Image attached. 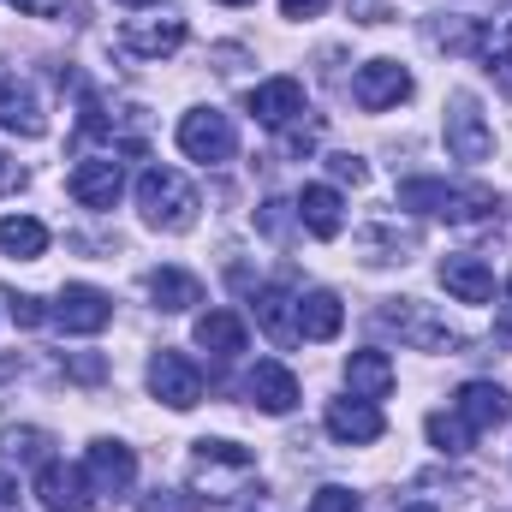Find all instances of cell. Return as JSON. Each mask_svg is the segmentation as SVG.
Listing matches in <instances>:
<instances>
[{"label":"cell","instance_id":"obj_3","mask_svg":"<svg viewBox=\"0 0 512 512\" xmlns=\"http://www.w3.org/2000/svg\"><path fill=\"white\" fill-rule=\"evenodd\" d=\"M251 477H256V453L251 447H233V441H197V453H191V483H197V495L233 501Z\"/></svg>","mask_w":512,"mask_h":512},{"label":"cell","instance_id":"obj_27","mask_svg":"<svg viewBox=\"0 0 512 512\" xmlns=\"http://www.w3.org/2000/svg\"><path fill=\"white\" fill-rule=\"evenodd\" d=\"M429 441H435L441 453H465V447H471L477 435H471V429L459 423V411H453V417H447V411H435V417H429Z\"/></svg>","mask_w":512,"mask_h":512},{"label":"cell","instance_id":"obj_18","mask_svg":"<svg viewBox=\"0 0 512 512\" xmlns=\"http://www.w3.org/2000/svg\"><path fill=\"white\" fill-rule=\"evenodd\" d=\"M441 286L459 298V304H489L495 298V274L483 268V256H441Z\"/></svg>","mask_w":512,"mask_h":512},{"label":"cell","instance_id":"obj_43","mask_svg":"<svg viewBox=\"0 0 512 512\" xmlns=\"http://www.w3.org/2000/svg\"><path fill=\"white\" fill-rule=\"evenodd\" d=\"M221 6H251V0H221Z\"/></svg>","mask_w":512,"mask_h":512},{"label":"cell","instance_id":"obj_20","mask_svg":"<svg viewBox=\"0 0 512 512\" xmlns=\"http://www.w3.org/2000/svg\"><path fill=\"white\" fill-rule=\"evenodd\" d=\"M185 42V18H161V24H126L120 30V48L137 60H161V54H179Z\"/></svg>","mask_w":512,"mask_h":512},{"label":"cell","instance_id":"obj_21","mask_svg":"<svg viewBox=\"0 0 512 512\" xmlns=\"http://www.w3.org/2000/svg\"><path fill=\"white\" fill-rule=\"evenodd\" d=\"M346 387H352V399H387L393 393V358L387 352H352L346 358Z\"/></svg>","mask_w":512,"mask_h":512},{"label":"cell","instance_id":"obj_13","mask_svg":"<svg viewBox=\"0 0 512 512\" xmlns=\"http://www.w3.org/2000/svg\"><path fill=\"white\" fill-rule=\"evenodd\" d=\"M382 322H387V328H399V334H405L417 352H453V346H459V334H453L447 322H429L417 298H399V304H387Z\"/></svg>","mask_w":512,"mask_h":512},{"label":"cell","instance_id":"obj_17","mask_svg":"<svg viewBox=\"0 0 512 512\" xmlns=\"http://www.w3.org/2000/svg\"><path fill=\"white\" fill-rule=\"evenodd\" d=\"M292 209H298V221H304L310 239H340V227H346V203H340L334 185H304Z\"/></svg>","mask_w":512,"mask_h":512},{"label":"cell","instance_id":"obj_30","mask_svg":"<svg viewBox=\"0 0 512 512\" xmlns=\"http://www.w3.org/2000/svg\"><path fill=\"white\" fill-rule=\"evenodd\" d=\"M6 316H12L18 328H36V322H42L48 310H42V304H36L30 292H6Z\"/></svg>","mask_w":512,"mask_h":512},{"label":"cell","instance_id":"obj_31","mask_svg":"<svg viewBox=\"0 0 512 512\" xmlns=\"http://www.w3.org/2000/svg\"><path fill=\"white\" fill-rule=\"evenodd\" d=\"M310 512H358V495L352 489H316Z\"/></svg>","mask_w":512,"mask_h":512},{"label":"cell","instance_id":"obj_19","mask_svg":"<svg viewBox=\"0 0 512 512\" xmlns=\"http://www.w3.org/2000/svg\"><path fill=\"white\" fill-rule=\"evenodd\" d=\"M0 126L18 131V137H42V131H48V120H42V102H36V90H30V84L0 78Z\"/></svg>","mask_w":512,"mask_h":512},{"label":"cell","instance_id":"obj_4","mask_svg":"<svg viewBox=\"0 0 512 512\" xmlns=\"http://www.w3.org/2000/svg\"><path fill=\"white\" fill-rule=\"evenodd\" d=\"M179 149H185L191 161H203V167H221V161H233L239 131H233V120H227V114L197 108V114H185V120H179Z\"/></svg>","mask_w":512,"mask_h":512},{"label":"cell","instance_id":"obj_40","mask_svg":"<svg viewBox=\"0 0 512 512\" xmlns=\"http://www.w3.org/2000/svg\"><path fill=\"white\" fill-rule=\"evenodd\" d=\"M501 334L512 340V280H507V322H501Z\"/></svg>","mask_w":512,"mask_h":512},{"label":"cell","instance_id":"obj_36","mask_svg":"<svg viewBox=\"0 0 512 512\" xmlns=\"http://www.w3.org/2000/svg\"><path fill=\"white\" fill-rule=\"evenodd\" d=\"M12 6H18V12H30V18H54L66 0H12Z\"/></svg>","mask_w":512,"mask_h":512},{"label":"cell","instance_id":"obj_11","mask_svg":"<svg viewBox=\"0 0 512 512\" xmlns=\"http://www.w3.org/2000/svg\"><path fill=\"white\" fill-rule=\"evenodd\" d=\"M120 191H126V173H120L114 155H90V161L72 167V197H78L84 209H114Z\"/></svg>","mask_w":512,"mask_h":512},{"label":"cell","instance_id":"obj_26","mask_svg":"<svg viewBox=\"0 0 512 512\" xmlns=\"http://www.w3.org/2000/svg\"><path fill=\"white\" fill-rule=\"evenodd\" d=\"M0 251L18 256V262H36V256L48 251V227L30 221V215H6L0 221Z\"/></svg>","mask_w":512,"mask_h":512},{"label":"cell","instance_id":"obj_24","mask_svg":"<svg viewBox=\"0 0 512 512\" xmlns=\"http://www.w3.org/2000/svg\"><path fill=\"white\" fill-rule=\"evenodd\" d=\"M149 298H155V310H191V304H203V286H197V274H185V268H155L149 274Z\"/></svg>","mask_w":512,"mask_h":512},{"label":"cell","instance_id":"obj_33","mask_svg":"<svg viewBox=\"0 0 512 512\" xmlns=\"http://www.w3.org/2000/svg\"><path fill=\"white\" fill-rule=\"evenodd\" d=\"M328 167H334V179H352V185L364 179V161H358V155H334Z\"/></svg>","mask_w":512,"mask_h":512},{"label":"cell","instance_id":"obj_16","mask_svg":"<svg viewBox=\"0 0 512 512\" xmlns=\"http://www.w3.org/2000/svg\"><path fill=\"white\" fill-rule=\"evenodd\" d=\"M256 411H268V417H286L292 405H298V376L286 370V364H274V358H262L251 370V382H245Z\"/></svg>","mask_w":512,"mask_h":512},{"label":"cell","instance_id":"obj_34","mask_svg":"<svg viewBox=\"0 0 512 512\" xmlns=\"http://www.w3.org/2000/svg\"><path fill=\"white\" fill-rule=\"evenodd\" d=\"M256 221H262V233H274V239H280V233H286V203H268Z\"/></svg>","mask_w":512,"mask_h":512},{"label":"cell","instance_id":"obj_41","mask_svg":"<svg viewBox=\"0 0 512 512\" xmlns=\"http://www.w3.org/2000/svg\"><path fill=\"white\" fill-rule=\"evenodd\" d=\"M120 6H155V0H120Z\"/></svg>","mask_w":512,"mask_h":512},{"label":"cell","instance_id":"obj_1","mask_svg":"<svg viewBox=\"0 0 512 512\" xmlns=\"http://www.w3.org/2000/svg\"><path fill=\"white\" fill-rule=\"evenodd\" d=\"M137 209H143V221L161 227V233H191L203 203H197V191L185 185V173H173V167H149V173L137 179Z\"/></svg>","mask_w":512,"mask_h":512},{"label":"cell","instance_id":"obj_7","mask_svg":"<svg viewBox=\"0 0 512 512\" xmlns=\"http://www.w3.org/2000/svg\"><path fill=\"white\" fill-rule=\"evenodd\" d=\"M149 393L161 399V405H173V411H191L197 399H203V376H197V364L185 358V352H155L149 358Z\"/></svg>","mask_w":512,"mask_h":512},{"label":"cell","instance_id":"obj_25","mask_svg":"<svg viewBox=\"0 0 512 512\" xmlns=\"http://www.w3.org/2000/svg\"><path fill=\"white\" fill-rule=\"evenodd\" d=\"M197 346L215 352V358H239L245 352V322L233 310H209V316H197Z\"/></svg>","mask_w":512,"mask_h":512},{"label":"cell","instance_id":"obj_29","mask_svg":"<svg viewBox=\"0 0 512 512\" xmlns=\"http://www.w3.org/2000/svg\"><path fill=\"white\" fill-rule=\"evenodd\" d=\"M429 42H435V48H453V54H471V48L483 42V30H477V24H465V18H447V24H435V30H429Z\"/></svg>","mask_w":512,"mask_h":512},{"label":"cell","instance_id":"obj_6","mask_svg":"<svg viewBox=\"0 0 512 512\" xmlns=\"http://www.w3.org/2000/svg\"><path fill=\"white\" fill-rule=\"evenodd\" d=\"M447 155L453 161H489L495 155V131L483 120L477 96H453L447 102Z\"/></svg>","mask_w":512,"mask_h":512},{"label":"cell","instance_id":"obj_2","mask_svg":"<svg viewBox=\"0 0 512 512\" xmlns=\"http://www.w3.org/2000/svg\"><path fill=\"white\" fill-rule=\"evenodd\" d=\"M399 209H417V215H435V221H483V215L495 209V197L477 191V185L405 179V185H399Z\"/></svg>","mask_w":512,"mask_h":512},{"label":"cell","instance_id":"obj_15","mask_svg":"<svg viewBox=\"0 0 512 512\" xmlns=\"http://www.w3.org/2000/svg\"><path fill=\"white\" fill-rule=\"evenodd\" d=\"M328 435L340 441V447H364V441H382V411H376V399H334L328 405Z\"/></svg>","mask_w":512,"mask_h":512},{"label":"cell","instance_id":"obj_39","mask_svg":"<svg viewBox=\"0 0 512 512\" xmlns=\"http://www.w3.org/2000/svg\"><path fill=\"white\" fill-rule=\"evenodd\" d=\"M0 512H18V483L0 471Z\"/></svg>","mask_w":512,"mask_h":512},{"label":"cell","instance_id":"obj_35","mask_svg":"<svg viewBox=\"0 0 512 512\" xmlns=\"http://www.w3.org/2000/svg\"><path fill=\"white\" fill-rule=\"evenodd\" d=\"M322 6H328V0H280V12H286V18H316Z\"/></svg>","mask_w":512,"mask_h":512},{"label":"cell","instance_id":"obj_5","mask_svg":"<svg viewBox=\"0 0 512 512\" xmlns=\"http://www.w3.org/2000/svg\"><path fill=\"white\" fill-rule=\"evenodd\" d=\"M66 334H102L108 322H114V298L102 292V286H84V280H72V286H60V298H54V310H48Z\"/></svg>","mask_w":512,"mask_h":512},{"label":"cell","instance_id":"obj_23","mask_svg":"<svg viewBox=\"0 0 512 512\" xmlns=\"http://www.w3.org/2000/svg\"><path fill=\"white\" fill-rule=\"evenodd\" d=\"M346 322V304L334 292H304L298 298V340H334Z\"/></svg>","mask_w":512,"mask_h":512},{"label":"cell","instance_id":"obj_32","mask_svg":"<svg viewBox=\"0 0 512 512\" xmlns=\"http://www.w3.org/2000/svg\"><path fill=\"white\" fill-rule=\"evenodd\" d=\"M143 512H197V495H173V489H155Z\"/></svg>","mask_w":512,"mask_h":512},{"label":"cell","instance_id":"obj_38","mask_svg":"<svg viewBox=\"0 0 512 512\" xmlns=\"http://www.w3.org/2000/svg\"><path fill=\"white\" fill-rule=\"evenodd\" d=\"M18 185H24V173H18V161H6V155H0V191H18Z\"/></svg>","mask_w":512,"mask_h":512},{"label":"cell","instance_id":"obj_9","mask_svg":"<svg viewBox=\"0 0 512 512\" xmlns=\"http://www.w3.org/2000/svg\"><path fill=\"white\" fill-rule=\"evenodd\" d=\"M90 477H84V465H60V459H48L42 471H36V501L42 512H90Z\"/></svg>","mask_w":512,"mask_h":512},{"label":"cell","instance_id":"obj_10","mask_svg":"<svg viewBox=\"0 0 512 512\" xmlns=\"http://www.w3.org/2000/svg\"><path fill=\"white\" fill-rule=\"evenodd\" d=\"M453 411H459V423L471 435H489V429H501L512 417V393L501 382H465L459 399H453Z\"/></svg>","mask_w":512,"mask_h":512},{"label":"cell","instance_id":"obj_28","mask_svg":"<svg viewBox=\"0 0 512 512\" xmlns=\"http://www.w3.org/2000/svg\"><path fill=\"white\" fill-rule=\"evenodd\" d=\"M6 459H18V465H48V435H42V429H6Z\"/></svg>","mask_w":512,"mask_h":512},{"label":"cell","instance_id":"obj_14","mask_svg":"<svg viewBox=\"0 0 512 512\" xmlns=\"http://www.w3.org/2000/svg\"><path fill=\"white\" fill-rule=\"evenodd\" d=\"M251 120L256 126H268V131H286L298 114H304V84L298 78H268V84H256L251 90Z\"/></svg>","mask_w":512,"mask_h":512},{"label":"cell","instance_id":"obj_42","mask_svg":"<svg viewBox=\"0 0 512 512\" xmlns=\"http://www.w3.org/2000/svg\"><path fill=\"white\" fill-rule=\"evenodd\" d=\"M405 512H435V507H423V501H417V507H405Z\"/></svg>","mask_w":512,"mask_h":512},{"label":"cell","instance_id":"obj_8","mask_svg":"<svg viewBox=\"0 0 512 512\" xmlns=\"http://www.w3.org/2000/svg\"><path fill=\"white\" fill-rule=\"evenodd\" d=\"M405 96H411V72H405L399 60H370V66H358V78H352V102H358L364 114L399 108Z\"/></svg>","mask_w":512,"mask_h":512},{"label":"cell","instance_id":"obj_12","mask_svg":"<svg viewBox=\"0 0 512 512\" xmlns=\"http://www.w3.org/2000/svg\"><path fill=\"white\" fill-rule=\"evenodd\" d=\"M84 477H90L96 495H126L131 483H137V453L120 447V441H96L84 453Z\"/></svg>","mask_w":512,"mask_h":512},{"label":"cell","instance_id":"obj_37","mask_svg":"<svg viewBox=\"0 0 512 512\" xmlns=\"http://www.w3.org/2000/svg\"><path fill=\"white\" fill-rule=\"evenodd\" d=\"M72 376H78V382H96V376H102V358H72Z\"/></svg>","mask_w":512,"mask_h":512},{"label":"cell","instance_id":"obj_22","mask_svg":"<svg viewBox=\"0 0 512 512\" xmlns=\"http://www.w3.org/2000/svg\"><path fill=\"white\" fill-rule=\"evenodd\" d=\"M256 322H262V334H268L274 346H292V340H298V298L280 292V286L256 292Z\"/></svg>","mask_w":512,"mask_h":512}]
</instances>
